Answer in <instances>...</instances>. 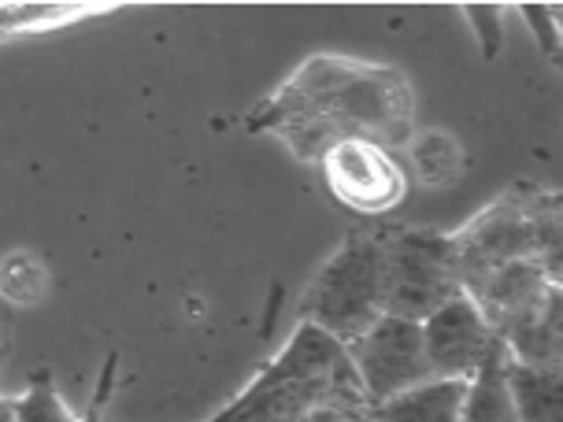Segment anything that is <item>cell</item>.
Instances as JSON below:
<instances>
[{
	"label": "cell",
	"mask_w": 563,
	"mask_h": 422,
	"mask_svg": "<svg viewBox=\"0 0 563 422\" xmlns=\"http://www.w3.org/2000/svg\"><path fill=\"white\" fill-rule=\"evenodd\" d=\"M411 145V159H416V170L422 182L430 186H441V182H452V178L460 175V148L456 141L449 134H441V130H430V134H422L416 141H408Z\"/></svg>",
	"instance_id": "e0dca14e"
},
{
	"label": "cell",
	"mask_w": 563,
	"mask_h": 422,
	"mask_svg": "<svg viewBox=\"0 0 563 422\" xmlns=\"http://www.w3.org/2000/svg\"><path fill=\"white\" fill-rule=\"evenodd\" d=\"M449 259L460 293L508 264H541L563 281V200L545 186H511L449 234Z\"/></svg>",
	"instance_id": "3957f363"
},
{
	"label": "cell",
	"mask_w": 563,
	"mask_h": 422,
	"mask_svg": "<svg viewBox=\"0 0 563 422\" xmlns=\"http://www.w3.org/2000/svg\"><path fill=\"white\" fill-rule=\"evenodd\" d=\"M527 26L534 30L541 53L549 56V64H560V19H556V8L549 4H522L519 8Z\"/></svg>",
	"instance_id": "ac0fdd59"
},
{
	"label": "cell",
	"mask_w": 563,
	"mask_h": 422,
	"mask_svg": "<svg viewBox=\"0 0 563 422\" xmlns=\"http://www.w3.org/2000/svg\"><path fill=\"white\" fill-rule=\"evenodd\" d=\"M112 375H115V356L108 359L104 378H100V393H97L100 400H97V408L89 411L86 419H78L75 411H70V408L64 404L59 389L53 386V375H48V370H37V375L30 378L26 393L12 397V400H15V422H97L100 408H104L108 389H112Z\"/></svg>",
	"instance_id": "5bb4252c"
},
{
	"label": "cell",
	"mask_w": 563,
	"mask_h": 422,
	"mask_svg": "<svg viewBox=\"0 0 563 422\" xmlns=\"http://www.w3.org/2000/svg\"><path fill=\"white\" fill-rule=\"evenodd\" d=\"M556 286H563V281L552 278L541 264H508L489 270L486 278L471 281L464 297L482 311V319L489 323L493 334H500L511 319H519L527 308H534Z\"/></svg>",
	"instance_id": "9c48e42d"
},
{
	"label": "cell",
	"mask_w": 563,
	"mask_h": 422,
	"mask_svg": "<svg viewBox=\"0 0 563 422\" xmlns=\"http://www.w3.org/2000/svg\"><path fill=\"white\" fill-rule=\"evenodd\" d=\"M460 422H519L516 404H511V389H508V352L500 341H493L486 359H482L475 375L467 378Z\"/></svg>",
	"instance_id": "7c38bea8"
},
{
	"label": "cell",
	"mask_w": 563,
	"mask_h": 422,
	"mask_svg": "<svg viewBox=\"0 0 563 422\" xmlns=\"http://www.w3.org/2000/svg\"><path fill=\"white\" fill-rule=\"evenodd\" d=\"M422 348H427L430 378H471L486 359L497 334L482 319V311L464 293L445 300L434 315L422 319Z\"/></svg>",
	"instance_id": "ba28073f"
},
{
	"label": "cell",
	"mask_w": 563,
	"mask_h": 422,
	"mask_svg": "<svg viewBox=\"0 0 563 422\" xmlns=\"http://www.w3.org/2000/svg\"><path fill=\"white\" fill-rule=\"evenodd\" d=\"M382 315V226L349 230L297 304V323L349 345Z\"/></svg>",
	"instance_id": "277c9868"
},
{
	"label": "cell",
	"mask_w": 563,
	"mask_h": 422,
	"mask_svg": "<svg viewBox=\"0 0 563 422\" xmlns=\"http://www.w3.org/2000/svg\"><path fill=\"white\" fill-rule=\"evenodd\" d=\"M112 12L108 4H4L0 8V37L45 34V30L70 26L78 19Z\"/></svg>",
	"instance_id": "9a60e30c"
},
{
	"label": "cell",
	"mask_w": 563,
	"mask_h": 422,
	"mask_svg": "<svg viewBox=\"0 0 563 422\" xmlns=\"http://www.w3.org/2000/svg\"><path fill=\"white\" fill-rule=\"evenodd\" d=\"M0 422H15V400L0 397Z\"/></svg>",
	"instance_id": "44dd1931"
},
{
	"label": "cell",
	"mask_w": 563,
	"mask_h": 422,
	"mask_svg": "<svg viewBox=\"0 0 563 422\" xmlns=\"http://www.w3.org/2000/svg\"><path fill=\"white\" fill-rule=\"evenodd\" d=\"M345 352L352 370H356L364 404H382V400L430 381L422 326L411 319L378 315L356 341H349Z\"/></svg>",
	"instance_id": "8992f818"
},
{
	"label": "cell",
	"mask_w": 563,
	"mask_h": 422,
	"mask_svg": "<svg viewBox=\"0 0 563 422\" xmlns=\"http://www.w3.org/2000/svg\"><path fill=\"white\" fill-rule=\"evenodd\" d=\"M319 167L330 193L360 215H386L405 200V170L375 141H341L319 159Z\"/></svg>",
	"instance_id": "52a82bcc"
},
{
	"label": "cell",
	"mask_w": 563,
	"mask_h": 422,
	"mask_svg": "<svg viewBox=\"0 0 563 422\" xmlns=\"http://www.w3.org/2000/svg\"><path fill=\"white\" fill-rule=\"evenodd\" d=\"M497 341L505 345L511 364L522 367H560L563 364V286L549 289L534 308L500 330Z\"/></svg>",
	"instance_id": "30bf717a"
},
{
	"label": "cell",
	"mask_w": 563,
	"mask_h": 422,
	"mask_svg": "<svg viewBox=\"0 0 563 422\" xmlns=\"http://www.w3.org/2000/svg\"><path fill=\"white\" fill-rule=\"evenodd\" d=\"M300 422H364V408L349 400H330V404L311 408Z\"/></svg>",
	"instance_id": "ffe728a7"
},
{
	"label": "cell",
	"mask_w": 563,
	"mask_h": 422,
	"mask_svg": "<svg viewBox=\"0 0 563 422\" xmlns=\"http://www.w3.org/2000/svg\"><path fill=\"white\" fill-rule=\"evenodd\" d=\"M475 34L482 37V53L486 59H497L500 56V45H505V12L500 8H489V4H471L464 8Z\"/></svg>",
	"instance_id": "d6986e66"
},
{
	"label": "cell",
	"mask_w": 563,
	"mask_h": 422,
	"mask_svg": "<svg viewBox=\"0 0 563 422\" xmlns=\"http://www.w3.org/2000/svg\"><path fill=\"white\" fill-rule=\"evenodd\" d=\"M456 293L449 234L382 230V315L422 323Z\"/></svg>",
	"instance_id": "5b68a950"
},
{
	"label": "cell",
	"mask_w": 563,
	"mask_h": 422,
	"mask_svg": "<svg viewBox=\"0 0 563 422\" xmlns=\"http://www.w3.org/2000/svg\"><path fill=\"white\" fill-rule=\"evenodd\" d=\"M4 356H8V334H4V326H0V367H4Z\"/></svg>",
	"instance_id": "7402d4cb"
},
{
	"label": "cell",
	"mask_w": 563,
	"mask_h": 422,
	"mask_svg": "<svg viewBox=\"0 0 563 422\" xmlns=\"http://www.w3.org/2000/svg\"><path fill=\"white\" fill-rule=\"evenodd\" d=\"M330 400L367 408L345 345L327 330L297 323L278 356L260 367L256 378L205 422H300L311 408Z\"/></svg>",
	"instance_id": "7a4b0ae2"
},
{
	"label": "cell",
	"mask_w": 563,
	"mask_h": 422,
	"mask_svg": "<svg viewBox=\"0 0 563 422\" xmlns=\"http://www.w3.org/2000/svg\"><path fill=\"white\" fill-rule=\"evenodd\" d=\"M245 130L278 137L305 164H319L341 141L400 148L416 137V89L400 67L323 53L260 100Z\"/></svg>",
	"instance_id": "6da1fadb"
},
{
	"label": "cell",
	"mask_w": 563,
	"mask_h": 422,
	"mask_svg": "<svg viewBox=\"0 0 563 422\" xmlns=\"http://www.w3.org/2000/svg\"><path fill=\"white\" fill-rule=\"evenodd\" d=\"M48 293L45 264L30 253H12L0 259V297L15 308H34Z\"/></svg>",
	"instance_id": "2e32d148"
},
{
	"label": "cell",
	"mask_w": 563,
	"mask_h": 422,
	"mask_svg": "<svg viewBox=\"0 0 563 422\" xmlns=\"http://www.w3.org/2000/svg\"><path fill=\"white\" fill-rule=\"evenodd\" d=\"M464 378H430L382 404L364 408V422H460L464 411Z\"/></svg>",
	"instance_id": "8fae6325"
},
{
	"label": "cell",
	"mask_w": 563,
	"mask_h": 422,
	"mask_svg": "<svg viewBox=\"0 0 563 422\" xmlns=\"http://www.w3.org/2000/svg\"><path fill=\"white\" fill-rule=\"evenodd\" d=\"M508 389L519 422H563L560 367H522L508 359Z\"/></svg>",
	"instance_id": "4fadbf2b"
}]
</instances>
